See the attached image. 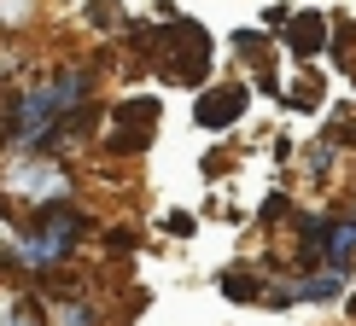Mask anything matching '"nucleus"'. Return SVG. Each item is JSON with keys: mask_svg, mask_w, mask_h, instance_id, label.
Listing matches in <instances>:
<instances>
[{"mask_svg": "<svg viewBox=\"0 0 356 326\" xmlns=\"http://www.w3.org/2000/svg\"><path fill=\"white\" fill-rule=\"evenodd\" d=\"M82 99H88V70H58L53 82H35L18 99V111H12V146L29 152V146L58 140L65 128H76Z\"/></svg>", "mask_w": 356, "mask_h": 326, "instance_id": "obj_1", "label": "nucleus"}, {"mask_svg": "<svg viewBox=\"0 0 356 326\" xmlns=\"http://www.w3.org/2000/svg\"><path fill=\"white\" fill-rule=\"evenodd\" d=\"M88 228V221L76 210H65V204H41L35 228L29 233H6V257L24 262V268H58V262L70 257V245H76V233Z\"/></svg>", "mask_w": 356, "mask_h": 326, "instance_id": "obj_2", "label": "nucleus"}, {"mask_svg": "<svg viewBox=\"0 0 356 326\" xmlns=\"http://www.w3.org/2000/svg\"><path fill=\"white\" fill-rule=\"evenodd\" d=\"M135 41H146V53H152V65L164 70L175 82H204V65H211V35H204L199 24H158V29H140Z\"/></svg>", "mask_w": 356, "mask_h": 326, "instance_id": "obj_3", "label": "nucleus"}, {"mask_svg": "<svg viewBox=\"0 0 356 326\" xmlns=\"http://www.w3.org/2000/svg\"><path fill=\"white\" fill-rule=\"evenodd\" d=\"M6 192L24 198V204H65L70 198V175L58 169V163H47V157H18L12 175H6Z\"/></svg>", "mask_w": 356, "mask_h": 326, "instance_id": "obj_4", "label": "nucleus"}, {"mask_svg": "<svg viewBox=\"0 0 356 326\" xmlns=\"http://www.w3.org/2000/svg\"><path fill=\"white\" fill-rule=\"evenodd\" d=\"M117 135H111V152H140L146 140H152V128H158V99L152 94H140V99H123L117 105Z\"/></svg>", "mask_w": 356, "mask_h": 326, "instance_id": "obj_5", "label": "nucleus"}, {"mask_svg": "<svg viewBox=\"0 0 356 326\" xmlns=\"http://www.w3.org/2000/svg\"><path fill=\"white\" fill-rule=\"evenodd\" d=\"M240 111H245V87H211V94H199V111H193V117H199V128H211V135H216V128H234V123H240Z\"/></svg>", "mask_w": 356, "mask_h": 326, "instance_id": "obj_6", "label": "nucleus"}, {"mask_svg": "<svg viewBox=\"0 0 356 326\" xmlns=\"http://www.w3.org/2000/svg\"><path fill=\"white\" fill-rule=\"evenodd\" d=\"M345 291V268H333V262H321L316 274H304V280H292V298L298 303H327Z\"/></svg>", "mask_w": 356, "mask_h": 326, "instance_id": "obj_7", "label": "nucleus"}, {"mask_svg": "<svg viewBox=\"0 0 356 326\" xmlns=\"http://www.w3.org/2000/svg\"><path fill=\"white\" fill-rule=\"evenodd\" d=\"M321 41H327V18H316V12H304V18L286 29V47L298 53V58H309V53L321 47Z\"/></svg>", "mask_w": 356, "mask_h": 326, "instance_id": "obj_8", "label": "nucleus"}, {"mask_svg": "<svg viewBox=\"0 0 356 326\" xmlns=\"http://www.w3.org/2000/svg\"><path fill=\"white\" fill-rule=\"evenodd\" d=\"M350 257H356V221H339V228H327L321 262H333V268H350Z\"/></svg>", "mask_w": 356, "mask_h": 326, "instance_id": "obj_9", "label": "nucleus"}, {"mask_svg": "<svg viewBox=\"0 0 356 326\" xmlns=\"http://www.w3.org/2000/svg\"><path fill=\"white\" fill-rule=\"evenodd\" d=\"M222 291H228L234 303H263V298H269V286H257L245 268H228V274H222Z\"/></svg>", "mask_w": 356, "mask_h": 326, "instance_id": "obj_10", "label": "nucleus"}, {"mask_svg": "<svg viewBox=\"0 0 356 326\" xmlns=\"http://www.w3.org/2000/svg\"><path fill=\"white\" fill-rule=\"evenodd\" d=\"M117 18H123V6H117V0H88V24H99V29H111Z\"/></svg>", "mask_w": 356, "mask_h": 326, "instance_id": "obj_11", "label": "nucleus"}, {"mask_svg": "<svg viewBox=\"0 0 356 326\" xmlns=\"http://www.w3.org/2000/svg\"><path fill=\"white\" fill-rule=\"evenodd\" d=\"M333 169V140H316L309 146V175H327Z\"/></svg>", "mask_w": 356, "mask_h": 326, "instance_id": "obj_12", "label": "nucleus"}, {"mask_svg": "<svg viewBox=\"0 0 356 326\" xmlns=\"http://www.w3.org/2000/svg\"><path fill=\"white\" fill-rule=\"evenodd\" d=\"M0 326H35V315H24L18 298H0Z\"/></svg>", "mask_w": 356, "mask_h": 326, "instance_id": "obj_13", "label": "nucleus"}, {"mask_svg": "<svg viewBox=\"0 0 356 326\" xmlns=\"http://www.w3.org/2000/svg\"><path fill=\"white\" fill-rule=\"evenodd\" d=\"M94 320V309H58V326H88Z\"/></svg>", "mask_w": 356, "mask_h": 326, "instance_id": "obj_14", "label": "nucleus"}, {"mask_svg": "<svg viewBox=\"0 0 356 326\" xmlns=\"http://www.w3.org/2000/svg\"><path fill=\"white\" fill-rule=\"evenodd\" d=\"M164 228H170V233H187V239H193V228H199V221H193V216H170Z\"/></svg>", "mask_w": 356, "mask_h": 326, "instance_id": "obj_15", "label": "nucleus"}]
</instances>
